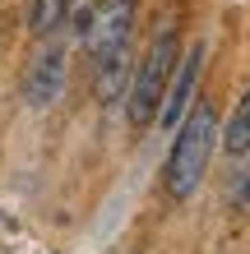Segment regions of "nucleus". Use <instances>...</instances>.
Returning a JSON list of instances; mask_svg holds the SVG:
<instances>
[{
	"label": "nucleus",
	"instance_id": "obj_4",
	"mask_svg": "<svg viewBox=\"0 0 250 254\" xmlns=\"http://www.w3.org/2000/svg\"><path fill=\"white\" fill-rule=\"evenodd\" d=\"M199 69H204V42H190V47L176 56V69H171V79H167L163 107H158V125H163V129H176V125H181V116L190 111Z\"/></svg>",
	"mask_w": 250,
	"mask_h": 254
},
{
	"label": "nucleus",
	"instance_id": "obj_5",
	"mask_svg": "<svg viewBox=\"0 0 250 254\" xmlns=\"http://www.w3.org/2000/svg\"><path fill=\"white\" fill-rule=\"evenodd\" d=\"M61 93H65V47L61 42H47V47L28 61V69H23V102L33 111H42Z\"/></svg>",
	"mask_w": 250,
	"mask_h": 254
},
{
	"label": "nucleus",
	"instance_id": "obj_3",
	"mask_svg": "<svg viewBox=\"0 0 250 254\" xmlns=\"http://www.w3.org/2000/svg\"><path fill=\"white\" fill-rule=\"evenodd\" d=\"M135 9H139V0H97V5H93V14H88V33H83V47H88L93 61L130 42Z\"/></svg>",
	"mask_w": 250,
	"mask_h": 254
},
{
	"label": "nucleus",
	"instance_id": "obj_9",
	"mask_svg": "<svg viewBox=\"0 0 250 254\" xmlns=\"http://www.w3.org/2000/svg\"><path fill=\"white\" fill-rule=\"evenodd\" d=\"M232 208H237V213H250V167L237 176V185H232Z\"/></svg>",
	"mask_w": 250,
	"mask_h": 254
},
{
	"label": "nucleus",
	"instance_id": "obj_1",
	"mask_svg": "<svg viewBox=\"0 0 250 254\" xmlns=\"http://www.w3.org/2000/svg\"><path fill=\"white\" fill-rule=\"evenodd\" d=\"M218 148V111L213 102H199L181 116L176 125V139H171V153H167V171H163V190L171 203H190L195 190L209 171V157Z\"/></svg>",
	"mask_w": 250,
	"mask_h": 254
},
{
	"label": "nucleus",
	"instance_id": "obj_2",
	"mask_svg": "<svg viewBox=\"0 0 250 254\" xmlns=\"http://www.w3.org/2000/svg\"><path fill=\"white\" fill-rule=\"evenodd\" d=\"M176 56H181V37H176V28L167 23L163 33L149 42V51L135 61V74H130V83H125V121H130V129H149L158 121V107H163L167 79L176 69Z\"/></svg>",
	"mask_w": 250,
	"mask_h": 254
},
{
	"label": "nucleus",
	"instance_id": "obj_7",
	"mask_svg": "<svg viewBox=\"0 0 250 254\" xmlns=\"http://www.w3.org/2000/svg\"><path fill=\"white\" fill-rule=\"evenodd\" d=\"M70 9H75V0H33V9H28L33 37H56L61 23L70 19Z\"/></svg>",
	"mask_w": 250,
	"mask_h": 254
},
{
	"label": "nucleus",
	"instance_id": "obj_6",
	"mask_svg": "<svg viewBox=\"0 0 250 254\" xmlns=\"http://www.w3.org/2000/svg\"><path fill=\"white\" fill-rule=\"evenodd\" d=\"M130 74H135V65H130V42L93 61V88H97V102H102V107H111V102L125 97Z\"/></svg>",
	"mask_w": 250,
	"mask_h": 254
},
{
	"label": "nucleus",
	"instance_id": "obj_8",
	"mask_svg": "<svg viewBox=\"0 0 250 254\" xmlns=\"http://www.w3.org/2000/svg\"><path fill=\"white\" fill-rule=\"evenodd\" d=\"M218 139H223V148L232 157H241V153H250V88L241 93V102H237V111L227 116V129H218Z\"/></svg>",
	"mask_w": 250,
	"mask_h": 254
}]
</instances>
